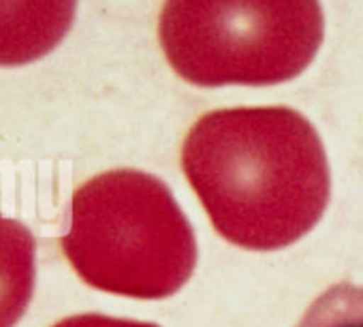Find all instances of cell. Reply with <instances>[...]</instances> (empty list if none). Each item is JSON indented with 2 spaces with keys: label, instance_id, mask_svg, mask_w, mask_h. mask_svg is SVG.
Instances as JSON below:
<instances>
[{
  "label": "cell",
  "instance_id": "obj_3",
  "mask_svg": "<svg viewBox=\"0 0 363 327\" xmlns=\"http://www.w3.org/2000/svg\"><path fill=\"white\" fill-rule=\"evenodd\" d=\"M318 0H164L158 37L195 86H276L301 75L323 43Z\"/></svg>",
  "mask_w": 363,
  "mask_h": 327
},
{
  "label": "cell",
  "instance_id": "obj_1",
  "mask_svg": "<svg viewBox=\"0 0 363 327\" xmlns=\"http://www.w3.org/2000/svg\"><path fill=\"white\" fill-rule=\"evenodd\" d=\"M182 172L212 227L246 250H280L323 218L331 174L316 128L291 107L201 116L182 143Z\"/></svg>",
  "mask_w": 363,
  "mask_h": 327
},
{
  "label": "cell",
  "instance_id": "obj_5",
  "mask_svg": "<svg viewBox=\"0 0 363 327\" xmlns=\"http://www.w3.org/2000/svg\"><path fill=\"white\" fill-rule=\"evenodd\" d=\"M35 238L20 221L0 216V327H16L35 291Z\"/></svg>",
  "mask_w": 363,
  "mask_h": 327
},
{
  "label": "cell",
  "instance_id": "obj_6",
  "mask_svg": "<svg viewBox=\"0 0 363 327\" xmlns=\"http://www.w3.org/2000/svg\"><path fill=\"white\" fill-rule=\"evenodd\" d=\"M297 327H363V287L337 282L323 291Z\"/></svg>",
  "mask_w": 363,
  "mask_h": 327
},
{
  "label": "cell",
  "instance_id": "obj_2",
  "mask_svg": "<svg viewBox=\"0 0 363 327\" xmlns=\"http://www.w3.org/2000/svg\"><path fill=\"white\" fill-rule=\"evenodd\" d=\"M75 274L90 287L164 299L197 267L195 231L169 187L145 172L113 170L82 184L60 238Z\"/></svg>",
  "mask_w": 363,
  "mask_h": 327
},
{
  "label": "cell",
  "instance_id": "obj_4",
  "mask_svg": "<svg viewBox=\"0 0 363 327\" xmlns=\"http://www.w3.org/2000/svg\"><path fill=\"white\" fill-rule=\"evenodd\" d=\"M77 0H0V67L50 54L69 33Z\"/></svg>",
  "mask_w": 363,
  "mask_h": 327
},
{
  "label": "cell",
  "instance_id": "obj_7",
  "mask_svg": "<svg viewBox=\"0 0 363 327\" xmlns=\"http://www.w3.org/2000/svg\"><path fill=\"white\" fill-rule=\"evenodd\" d=\"M52 327H158L154 323H143V321H135V318H118V316H107V314H96V312H88V314H75V316H67L62 321H58Z\"/></svg>",
  "mask_w": 363,
  "mask_h": 327
}]
</instances>
